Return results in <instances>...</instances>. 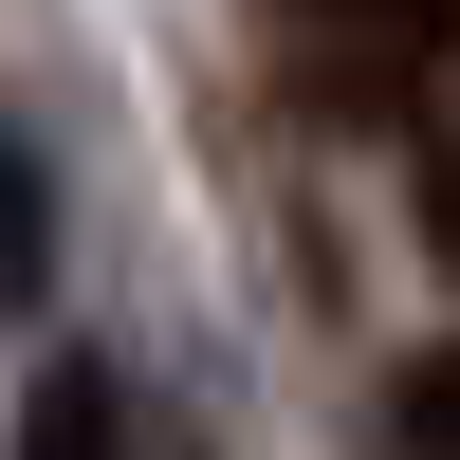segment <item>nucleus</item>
I'll return each instance as SVG.
<instances>
[{
	"mask_svg": "<svg viewBox=\"0 0 460 460\" xmlns=\"http://www.w3.org/2000/svg\"><path fill=\"white\" fill-rule=\"evenodd\" d=\"M277 56L314 111H424V74L460 56V0H277Z\"/></svg>",
	"mask_w": 460,
	"mask_h": 460,
	"instance_id": "1",
	"label": "nucleus"
},
{
	"mask_svg": "<svg viewBox=\"0 0 460 460\" xmlns=\"http://www.w3.org/2000/svg\"><path fill=\"white\" fill-rule=\"evenodd\" d=\"M0 460H129V387H111L93 350H74V368H37V387H19V442H0Z\"/></svg>",
	"mask_w": 460,
	"mask_h": 460,
	"instance_id": "2",
	"label": "nucleus"
},
{
	"mask_svg": "<svg viewBox=\"0 0 460 460\" xmlns=\"http://www.w3.org/2000/svg\"><path fill=\"white\" fill-rule=\"evenodd\" d=\"M56 295V184H37V147L0 129V314H37Z\"/></svg>",
	"mask_w": 460,
	"mask_h": 460,
	"instance_id": "3",
	"label": "nucleus"
},
{
	"mask_svg": "<svg viewBox=\"0 0 460 460\" xmlns=\"http://www.w3.org/2000/svg\"><path fill=\"white\" fill-rule=\"evenodd\" d=\"M387 460H460V332L387 368Z\"/></svg>",
	"mask_w": 460,
	"mask_h": 460,
	"instance_id": "4",
	"label": "nucleus"
},
{
	"mask_svg": "<svg viewBox=\"0 0 460 460\" xmlns=\"http://www.w3.org/2000/svg\"><path fill=\"white\" fill-rule=\"evenodd\" d=\"M405 221H424V258L460 277V147H424V166H405Z\"/></svg>",
	"mask_w": 460,
	"mask_h": 460,
	"instance_id": "5",
	"label": "nucleus"
}]
</instances>
